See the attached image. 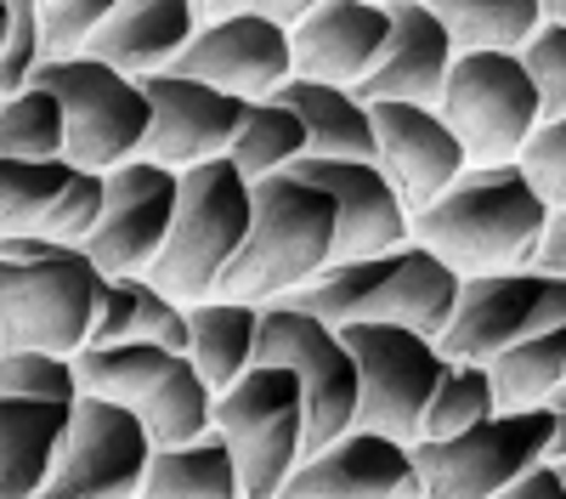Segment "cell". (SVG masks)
Instances as JSON below:
<instances>
[{"instance_id": "cell-19", "label": "cell", "mask_w": 566, "mask_h": 499, "mask_svg": "<svg viewBox=\"0 0 566 499\" xmlns=\"http://www.w3.org/2000/svg\"><path fill=\"white\" fill-rule=\"evenodd\" d=\"M277 499H424V488L413 466V443L352 426L335 443L312 448Z\"/></svg>"}, {"instance_id": "cell-14", "label": "cell", "mask_w": 566, "mask_h": 499, "mask_svg": "<svg viewBox=\"0 0 566 499\" xmlns=\"http://www.w3.org/2000/svg\"><path fill=\"white\" fill-rule=\"evenodd\" d=\"M148 460L154 437L136 426V415H125L108 397L80 392L69 403V426L40 499H136Z\"/></svg>"}, {"instance_id": "cell-2", "label": "cell", "mask_w": 566, "mask_h": 499, "mask_svg": "<svg viewBox=\"0 0 566 499\" xmlns=\"http://www.w3.org/2000/svg\"><path fill=\"white\" fill-rule=\"evenodd\" d=\"M328 261H335V199L295 170H272L250 181V233L216 295L272 306L312 284Z\"/></svg>"}, {"instance_id": "cell-28", "label": "cell", "mask_w": 566, "mask_h": 499, "mask_svg": "<svg viewBox=\"0 0 566 499\" xmlns=\"http://www.w3.org/2000/svg\"><path fill=\"white\" fill-rule=\"evenodd\" d=\"M119 341H154V346L187 352V306L170 301L154 279H142V272L136 279H108L103 312H97V324H91L85 346H119Z\"/></svg>"}, {"instance_id": "cell-6", "label": "cell", "mask_w": 566, "mask_h": 499, "mask_svg": "<svg viewBox=\"0 0 566 499\" xmlns=\"http://www.w3.org/2000/svg\"><path fill=\"white\" fill-rule=\"evenodd\" d=\"M80 392L119 403L136 426L154 437V448H176L210 432L216 392L193 370L187 352L154 346V341H119V346H85L74 352Z\"/></svg>"}, {"instance_id": "cell-42", "label": "cell", "mask_w": 566, "mask_h": 499, "mask_svg": "<svg viewBox=\"0 0 566 499\" xmlns=\"http://www.w3.org/2000/svg\"><path fill=\"white\" fill-rule=\"evenodd\" d=\"M533 267L560 272V279H566V205H549V221H544V239H538Z\"/></svg>"}, {"instance_id": "cell-10", "label": "cell", "mask_w": 566, "mask_h": 499, "mask_svg": "<svg viewBox=\"0 0 566 499\" xmlns=\"http://www.w3.org/2000/svg\"><path fill=\"white\" fill-rule=\"evenodd\" d=\"M549 408H499L482 426L453 437H419L413 466L424 499H493L515 477L549 460Z\"/></svg>"}, {"instance_id": "cell-29", "label": "cell", "mask_w": 566, "mask_h": 499, "mask_svg": "<svg viewBox=\"0 0 566 499\" xmlns=\"http://www.w3.org/2000/svg\"><path fill=\"white\" fill-rule=\"evenodd\" d=\"M136 499H244V482H239V466H232L221 432H205L193 443L154 448Z\"/></svg>"}, {"instance_id": "cell-24", "label": "cell", "mask_w": 566, "mask_h": 499, "mask_svg": "<svg viewBox=\"0 0 566 499\" xmlns=\"http://www.w3.org/2000/svg\"><path fill=\"white\" fill-rule=\"evenodd\" d=\"M199 0H114V12L97 23L85 58H97L130 80L170 74L199 34Z\"/></svg>"}, {"instance_id": "cell-15", "label": "cell", "mask_w": 566, "mask_h": 499, "mask_svg": "<svg viewBox=\"0 0 566 499\" xmlns=\"http://www.w3.org/2000/svg\"><path fill=\"white\" fill-rule=\"evenodd\" d=\"M176 194H181V176L154 165V159H125V165L103 170V210H97V227L80 245L91 256V267L103 279H136V272H148L154 256L165 250Z\"/></svg>"}, {"instance_id": "cell-32", "label": "cell", "mask_w": 566, "mask_h": 499, "mask_svg": "<svg viewBox=\"0 0 566 499\" xmlns=\"http://www.w3.org/2000/svg\"><path fill=\"white\" fill-rule=\"evenodd\" d=\"M301 154H306V125H301L295 108H283L277 97L244 103L239 136H232V148H227V159L239 165V176L261 181V176H272V170H290Z\"/></svg>"}, {"instance_id": "cell-40", "label": "cell", "mask_w": 566, "mask_h": 499, "mask_svg": "<svg viewBox=\"0 0 566 499\" xmlns=\"http://www.w3.org/2000/svg\"><path fill=\"white\" fill-rule=\"evenodd\" d=\"M317 7V0H199V18H232V12H250V18H272L283 29H295L306 12Z\"/></svg>"}, {"instance_id": "cell-17", "label": "cell", "mask_w": 566, "mask_h": 499, "mask_svg": "<svg viewBox=\"0 0 566 499\" xmlns=\"http://www.w3.org/2000/svg\"><path fill=\"white\" fill-rule=\"evenodd\" d=\"M148 136H142V154L136 159H154L165 170H193L210 159H227L232 136H239L244 103L227 97V91L193 80V74H148Z\"/></svg>"}, {"instance_id": "cell-13", "label": "cell", "mask_w": 566, "mask_h": 499, "mask_svg": "<svg viewBox=\"0 0 566 499\" xmlns=\"http://www.w3.org/2000/svg\"><path fill=\"white\" fill-rule=\"evenodd\" d=\"M566 324V279L544 267H504L459 279V301L448 330L437 335L442 357L453 363H488L504 346L527 341L538 330Z\"/></svg>"}, {"instance_id": "cell-31", "label": "cell", "mask_w": 566, "mask_h": 499, "mask_svg": "<svg viewBox=\"0 0 566 499\" xmlns=\"http://www.w3.org/2000/svg\"><path fill=\"white\" fill-rule=\"evenodd\" d=\"M488 381L499 408H544L555 386H566V324L538 330L527 341L488 357Z\"/></svg>"}, {"instance_id": "cell-8", "label": "cell", "mask_w": 566, "mask_h": 499, "mask_svg": "<svg viewBox=\"0 0 566 499\" xmlns=\"http://www.w3.org/2000/svg\"><path fill=\"white\" fill-rule=\"evenodd\" d=\"M437 114L459 136L470 165H510L522 159L533 131L544 125L538 85L522 52H459L442 85Z\"/></svg>"}, {"instance_id": "cell-5", "label": "cell", "mask_w": 566, "mask_h": 499, "mask_svg": "<svg viewBox=\"0 0 566 499\" xmlns=\"http://www.w3.org/2000/svg\"><path fill=\"white\" fill-rule=\"evenodd\" d=\"M244 233H250V176H239L232 159L193 165L181 170L165 250L154 256V267L142 279H154L170 301L193 306L221 290V272L232 267Z\"/></svg>"}, {"instance_id": "cell-27", "label": "cell", "mask_w": 566, "mask_h": 499, "mask_svg": "<svg viewBox=\"0 0 566 499\" xmlns=\"http://www.w3.org/2000/svg\"><path fill=\"white\" fill-rule=\"evenodd\" d=\"M255 335H261L255 301L205 295L187 306V357H193V370L205 375L210 392H227L255 363Z\"/></svg>"}, {"instance_id": "cell-44", "label": "cell", "mask_w": 566, "mask_h": 499, "mask_svg": "<svg viewBox=\"0 0 566 499\" xmlns=\"http://www.w3.org/2000/svg\"><path fill=\"white\" fill-rule=\"evenodd\" d=\"M544 23H566V0H544Z\"/></svg>"}, {"instance_id": "cell-30", "label": "cell", "mask_w": 566, "mask_h": 499, "mask_svg": "<svg viewBox=\"0 0 566 499\" xmlns=\"http://www.w3.org/2000/svg\"><path fill=\"white\" fill-rule=\"evenodd\" d=\"M424 7L453 34V52H522L544 29V0H424Z\"/></svg>"}, {"instance_id": "cell-25", "label": "cell", "mask_w": 566, "mask_h": 499, "mask_svg": "<svg viewBox=\"0 0 566 499\" xmlns=\"http://www.w3.org/2000/svg\"><path fill=\"white\" fill-rule=\"evenodd\" d=\"M283 108H295L306 125V154L301 159H374V108L357 97V85H328V80H283L277 91Z\"/></svg>"}, {"instance_id": "cell-26", "label": "cell", "mask_w": 566, "mask_h": 499, "mask_svg": "<svg viewBox=\"0 0 566 499\" xmlns=\"http://www.w3.org/2000/svg\"><path fill=\"white\" fill-rule=\"evenodd\" d=\"M69 426L63 403L0 397V499H40Z\"/></svg>"}, {"instance_id": "cell-37", "label": "cell", "mask_w": 566, "mask_h": 499, "mask_svg": "<svg viewBox=\"0 0 566 499\" xmlns=\"http://www.w3.org/2000/svg\"><path fill=\"white\" fill-rule=\"evenodd\" d=\"M522 63L538 85V108H544V125L549 119H566V23H544L527 45H522Z\"/></svg>"}, {"instance_id": "cell-35", "label": "cell", "mask_w": 566, "mask_h": 499, "mask_svg": "<svg viewBox=\"0 0 566 499\" xmlns=\"http://www.w3.org/2000/svg\"><path fill=\"white\" fill-rule=\"evenodd\" d=\"M0 397H34V403H74L80 370L69 352H40V346H0Z\"/></svg>"}, {"instance_id": "cell-21", "label": "cell", "mask_w": 566, "mask_h": 499, "mask_svg": "<svg viewBox=\"0 0 566 499\" xmlns=\"http://www.w3.org/2000/svg\"><path fill=\"white\" fill-rule=\"evenodd\" d=\"M374 108V159L391 176V188L402 194L408 216L424 210L437 194H448L453 181L470 170L459 136L448 119L424 103H368Z\"/></svg>"}, {"instance_id": "cell-33", "label": "cell", "mask_w": 566, "mask_h": 499, "mask_svg": "<svg viewBox=\"0 0 566 499\" xmlns=\"http://www.w3.org/2000/svg\"><path fill=\"white\" fill-rule=\"evenodd\" d=\"M69 148V125L63 103L45 85H23L0 97V159H63Z\"/></svg>"}, {"instance_id": "cell-20", "label": "cell", "mask_w": 566, "mask_h": 499, "mask_svg": "<svg viewBox=\"0 0 566 499\" xmlns=\"http://www.w3.org/2000/svg\"><path fill=\"white\" fill-rule=\"evenodd\" d=\"M290 170L335 199V261H363L408 245V205L380 159H295Z\"/></svg>"}, {"instance_id": "cell-43", "label": "cell", "mask_w": 566, "mask_h": 499, "mask_svg": "<svg viewBox=\"0 0 566 499\" xmlns=\"http://www.w3.org/2000/svg\"><path fill=\"white\" fill-rule=\"evenodd\" d=\"M544 408H549V420H555V432H549V460H566V386H555Z\"/></svg>"}, {"instance_id": "cell-9", "label": "cell", "mask_w": 566, "mask_h": 499, "mask_svg": "<svg viewBox=\"0 0 566 499\" xmlns=\"http://www.w3.org/2000/svg\"><path fill=\"white\" fill-rule=\"evenodd\" d=\"M34 85H45L63 103V125H69V148L63 159L80 170H114L125 159L142 154V136H148V85L97 63V58H57L40 63L29 74Z\"/></svg>"}, {"instance_id": "cell-39", "label": "cell", "mask_w": 566, "mask_h": 499, "mask_svg": "<svg viewBox=\"0 0 566 499\" xmlns=\"http://www.w3.org/2000/svg\"><path fill=\"white\" fill-rule=\"evenodd\" d=\"M522 170L533 176V188L549 205H566V119H549L533 131V143L522 148Z\"/></svg>"}, {"instance_id": "cell-18", "label": "cell", "mask_w": 566, "mask_h": 499, "mask_svg": "<svg viewBox=\"0 0 566 499\" xmlns=\"http://www.w3.org/2000/svg\"><path fill=\"white\" fill-rule=\"evenodd\" d=\"M176 74H193L239 103H266L283 91V80H295V45H290V29L283 23L232 12V18L199 23Z\"/></svg>"}, {"instance_id": "cell-1", "label": "cell", "mask_w": 566, "mask_h": 499, "mask_svg": "<svg viewBox=\"0 0 566 499\" xmlns=\"http://www.w3.org/2000/svg\"><path fill=\"white\" fill-rule=\"evenodd\" d=\"M549 221V199L533 188L522 159L510 165H470L448 194L408 216V239L437 250L459 279L504 267H533Z\"/></svg>"}, {"instance_id": "cell-4", "label": "cell", "mask_w": 566, "mask_h": 499, "mask_svg": "<svg viewBox=\"0 0 566 499\" xmlns=\"http://www.w3.org/2000/svg\"><path fill=\"white\" fill-rule=\"evenodd\" d=\"M108 279L80 245L0 239V346L80 352L103 312Z\"/></svg>"}, {"instance_id": "cell-34", "label": "cell", "mask_w": 566, "mask_h": 499, "mask_svg": "<svg viewBox=\"0 0 566 499\" xmlns=\"http://www.w3.org/2000/svg\"><path fill=\"white\" fill-rule=\"evenodd\" d=\"M488 415H499L493 381H488V363H453V357H448V370H442L431 403H424L419 437H453V432L482 426Z\"/></svg>"}, {"instance_id": "cell-23", "label": "cell", "mask_w": 566, "mask_h": 499, "mask_svg": "<svg viewBox=\"0 0 566 499\" xmlns=\"http://www.w3.org/2000/svg\"><path fill=\"white\" fill-rule=\"evenodd\" d=\"M391 40L386 0H317V7L290 29L295 45V74L328 80V85H357L380 63Z\"/></svg>"}, {"instance_id": "cell-16", "label": "cell", "mask_w": 566, "mask_h": 499, "mask_svg": "<svg viewBox=\"0 0 566 499\" xmlns=\"http://www.w3.org/2000/svg\"><path fill=\"white\" fill-rule=\"evenodd\" d=\"M103 210V176L69 159H0V239L85 245Z\"/></svg>"}, {"instance_id": "cell-45", "label": "cell", "mask_w": 566, "mask_h": 499, "mask_svg": "<svg viewBox=\"0 0 566 499\" xmlns=\"http://www.w3.org/2000/svg\"><path fill=\"white\" fill-rule=\"evenodd\" d=\"M0 40H7V0H0Z\"/></svg>"}, {"instance_id": "cell-11", "label": "cell", "mask_w": 566, "mask_h": 499, "mask_svg": "<svg viewBox=\"0 0 566 499\" xmlns=\"http://www.w3.org/2000/svg\"><path fill=\"white\" fill-rule=\"evenodd\" d=\"M255 363H277L301 381L306 403V454L335 443L357 420V363L352 346L340 341L335 324L317 312H301L290 301L261 306V335H255Z\"/></svg>"}, {"instance_id": "cell-7", "label": "cell", "mask_w": 566, "mask_h": 499, "mask_svg": "<svg viewBox=\"0 0 566 499\" xmlns=\"http://www.w3.org/2000/svg\"><path fill=\"white\" fill-rule=\"evenodd\" d=\"M210 432H221L244 499H277L283 482L306 460V403L301 381L277 363H250L210 403Z\"/></svg>"}, {"instance_id": "cell-41", "label": "cell", "mask_w": 566, "mask_h": 499, "mask_svg": "<svg viewBox=\"0 0 566 499\" xmlns=\"http://www.w3.org/2000/svg\"><path fill=\"white\" fill-rule=\"evenodd\" d=\"M493 499H566V460H538L527 477H515Z\"/></svg>"}, {"instance_id": "cell-12", "label": "cell", "mask_w": 566, "mask_h": 499, "mask_svg": "<svg viewBox=\"0 0 566 499\" xmlns=\"http://www.w3.org/2000/svg\"><path fill=\"white\" fill-rule=\"evenodd\" d=\"M340 341L357 363V420L363 432H386L397 443H419V420L431 403L448 357L431 335L402 324H340Z\"/></svg>"}, {"instance_id": "cell-3", "label": "cell", "mask_w": 566, "mask_h": 499, "mask_svg": "<svg viewBox=\"0 0 566 499\" xmlns=\"http://www.w3.org/2000/svg\"><path fill=\"white\" fill-rule=\"evenodd\" d=\"M301 312H317L323 324H402L419 335H442L453 301H459V272L424 245H397L386 256L363 261H328L312 284L283 295Z\"/></svg>"}, {"instance_id": "cell-38", "label": "cell", "mask_w": 566, "mask_h": 499, "mask_svg": "<svg viewBox=\"0 0 566 499\" xmlns=\"http://www.w3.org/2000/svg\"><path fill=\"white\" fill-rule=\"evenodd\" d=\"M40 69V0H7V40H0V97L23 91Z\"/></svg>"}, {"instance_id": "cell-36", "label": "cell", "mask_w": 566, "mask_h": 499, "mask_svg": "<svg viewBox=\"0 0 566 499\" xmlns=\"http://www.w3.org/2000/svg\"><path fill=\"white\" fill-rule=\"evenodd\" d=\"M114 12V0H40V63L85 58L97 23Z\"/></svg>"}, {"instance_id": "cell-22", "label": "cell", "mask_w": 566, "mask_h": 499, "mask_svg": "<svg viewBox=\"0 0 566 499\" xmlns=\"http://www.w3.org/2000/svg\"><path fill=\"white\" fill-rule=\"evenodd\" d=\"M391 12V40L380 63H374L357 80V97L363 103H424L437 108L442 103V85L453 69V34L442 29V18L424 7V0H386Z\"/></svg>"}]
</instances>
